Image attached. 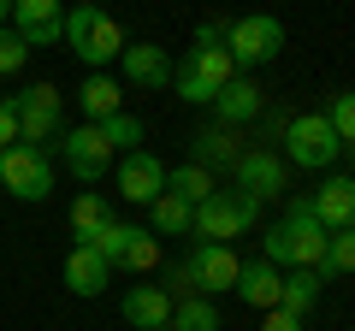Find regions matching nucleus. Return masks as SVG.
I'll return each mask as SVG.
<instances>
[{
    "mask_svg": "<svg viewBox=\"0 0 355 331\" xmlns=\"http://www.w3.org/2000/svg\"><path fill=\"white\" fill-rule=\"evenodd\" d=\"M326 237L331 231L314 219V202L308 195H284V219L279 225H266V237H261V255L272 260V267H320L326 260Z\"/></svg>",
    "mask_w": 355,
    "mask_h": 331,
    "instance_id": "f257e3e1",
    "label": "nucleus"
},
{
    "mask_svg": "<svg viewBox=\"0 0 355 331\" xmlns=\"http://www.w3.org/2000/svg\"><path fill=\"white\" fill-rule=\"evenodd\" d=\"M65 48H71L89 71H107V65L125 53V30H119L113 12H101V6H65Z\"/></svg>",
    "mask_w": 355,
    "mask_h": 331,
    "instance_id": "f03ea898",
    "label": "nucleus"
},
{
    "mask_svg": "<svg viewBox=\"0 0 355 331\" xmlns=\"http://www.w3.org/2000/svg\"><path fill=\"white\" fill-rule=\"evenodd\" d=\"M261 219V202L243 190H214L207 202H196V242H237L249 237V225Z\"/></svg>",
    "mask_w": 355,
    "mask_h": 331,
    "instance_id": "7ed1b4c3",
    "label": "nucleus"
},
{
    "mask_svg": "<svg viewBox=\"0 0 355 331\" xmlns=\"http://www.w3.org/2000/svg\"><path fill=\"white\" fill-rule=\"evenodd\" d=\"M231 77H237V65H231L225 48H190L184 65H172V95L190 101V107H214V95L225 89Z\"/></svg>",
    "mask_w": 355,
    "mask_h": 331,
    "instance_id": "20e7f679",
    "label": "nucleus"
},
{
    "mask_svg": "<svg viewBox=\"0 0 355 331\" xmlns=\"http://www.w3.org/2000/svg\"><path fill=\"white\" fill-rule=\"evenodd\" d=\"M0 190H12V202H48L53 195V148L36 142H12L0 154Z\"/></svg>",
    "mask_w": 355,
    "mask_h": 331,
    "instance_id": "39448f33",
    "label": "nucleus"
},
{
    "mask_svg": "<svg viewBox=\"0 0 355 331\" xmlns=\"http://www.w3.org/2000/svg\"><path fill=\"white\" fill-rule=\"evenodd\" d=\"M225 53L237 71H254V65H272L284 53V24L266 12H249V18H231L225 30Z\"/></svg>",
    "mask_w": 355,
    "mask_h": 331,
    "instance_id": "423d86ee",
    "label": "nucleus"
},
{
    "mask_svg": "<svg viewBox=\"0 0 355 331\" xmlns=\"http://www.w3.org/2000/svg\"><path fill=\"white\" fill-rule=\"evenodd\" d=\"M284 160H296L302 172H326V166L343 160V142L326 125V113H296L284 125Z\"/></svg>",
    "mask_w": 355,
    "mask_h": 331,
    "instance_id": "0eeeda50",
    "label": "nucleus"
},
{
    "mask_svg": "<svg viewBox=\"0 0 355 331\" xmlns=\"http://www.w3.org/2000/svg\"><path fill=\"white\" fill-rule=\"evenodd\" d=\"M231 172H237V190L254 195V202H284L291 195V160L272 148H243Z\"/></svg>",
    "mask_w": 355,
    "mask_h": 331,
    "instance_id": "6e6552de",
    "label": "nucleus"
},
{
    "mask_svg": "<svg viewBox=\"0 0 355 331\" xmlns=\"http://www.w3.org/2000/svg\"><path fill=\"white\" fill-rule=\"evenodd\" d=\"M60 160H65V172H71L77 184H101L119 154H113V142H107L101 125H77V130L60 136Z\"/></svg>",
    "mask_w": 355,
    "mask_h": 331,
    "instance_id": "1a4fd4ad",
    "label": "nucleus"
},
{
    "mask_svg": "<svg viewBox=\"0 0 355 331\" xmlns=\"http://www.w3.org/2000/svg\"><path fill=\"white\" fill-rule=\"evenodd\" d=\"M12 113H18V142H36V148H53L60 130V89L53 83H30L24 95H12Z\"/></svg>",
    "mask_w": 355,
    "mask_h": 331,
    "instance_id": "9d476101",
    "label": "nucleus"
},
{
    "mask_svg": "<svg viewBox=\"0 0 355 331\" xmlns=\"http://www.w3.org/2000/svg\"><path fill=\"white\" fill-rule=\"evenodd\" d=\"M113 190L125 195V202H137V207H148L154 195H166V166H160V154H148V148L119 154V160H113Z\"/></svg>",
    "mask_w": 355,
    "mask_h": 331,
    "instance_id": "9b49d317",
    "label": "nucleus"
},
{
    "mask_svg": "<svg viewBox=\"0 0 355 331\" xmlns=\"http://www.w3.org/2000/svg\"><path fill=\"white\" fill-rule=\"evenodd\" d=\"M184 267H190V278H196V290H202V296H219V290L237 284V267H243V260H237L231 242H196Z\"/></svg>",
    "mask_w": 355,
    "mask_h": 331,
    "instance_id": "f8f14e48",
    "label": "nucleus"
},
{
    "mask_svg": "<svg viewBox=\"0 0 355 331\" xmlns=\"http://www.w3.org/2000/svg\"><path fill=\"white\" fill-rule=\"evenodd\" d=\"M12 30L24 36V48H53V42H65V6L60 0H12Z\"/></svg>",
    "mask_w": 355,
    "mask_h": 331,
    "instance_id": "ddd939ff",
    "label": "nucleus"
},
{
    "mask_svg": "<svg viewBox=\"0 0 355 331\" xmlns=\"http://www.w3.org/2000/svg\"><path fill=\"white\" fill-rule=\"evenodd\" d=\"M119 71H125L130 89H166L172 83V60H166L160 42H125V53H119Z\"/></svg>",
    "mask_w": 355,
    "mask_h": 331,
    "instance_id": "4468645a",
    "label": "nucleus"
},
{
    "mask_svg": "<svg viewBox=\"0 0 355 331\" xmlns=\"http://www.w3.org/2000/svg\"><path fill=\"white\" fill-rule=\"evenodd\" d=\"M231 290L243 296V307H279V290H284V267H272L266 255H254V260H243L237 267V284Z\"/></svg>",
    "mask_w": 355,
    "mask_h": 331,
    "instance_id": "2eb2a0df",
    "label": "nucleus"
},
{
    "mask_svg": "<svg viewBox=\"0 0 355 331\" xmlns=\"http://www.w3.org/2000/svg\"><path fill=\"white\" fill-rule=\"evenodd\" d=\"M261 101H266V95L254 89V77H249V71H237L225 89L214 95V113H219V125L243 130V125H254V118H261Z\"/></svg>",
    "mask_w": 355,
    "mask_h": 331,
    "instance_id": "dca6fc26",
    "label": "nucleus"
},
{
    "mask_svg": "<svg viewBox=\"0 0 355 331\" xmlns=\"http://www.w3.org/2000/svg\"><path fill=\"white\" fill-rule=\"evenodd\" d=\"M119 307H125V319L137 331H166V325H172V296H166L160 284H130Z\"/></svg>",
    "mask_w": 355,
    "mask_h": 331,
    "instance_id": "f3484780",
    "label": "nucleus"
},
{
    "mask_svg": "<svg viewBox=\"0 0 355 331\" xmlns=\"http://www.w3.org/2000/svg\"><path fill=\"white\" fill-rule=\"evenodd\" d=\"M308 202H314V219H320L326 231L355 225V178H326L314 195H308Z\"/></svg>",
    "mask_w": 355,
    "mask_h": 331,
    "instance_id": "a211bd4d",
    "label": "nucleus"
},
{
    "mask_svg": "<svg viewBox=\"0 0 355 331\" xmlns=\"http://www.w3.org/2000/svg\"><path fill=\"white\" fill-rule=\"evenodd\" d=\"M237 154H243V142H237V130H231V125H202V130L190 136V160L207 166V172L237 166Z\"/></svg>",
    "mask_w": 355,
    "mask_h": 331,
    "instance_id": "6ab92c4d",
    "label": "nucleus"
},
{
    "mask_svg": "<svg viewBox=\"0 0 355 331\" xmlns=\"http://www.w3.org/2000/svg\"><path fill=\"white\" fill-rule=\"evenodd\" d=\"M107 260L95 255V249H83V242H71V255H65V290L71 296H101L107 290Z\"/></svg>",
    "mask_w": 355,
    "mask_h": 331,
    "instance_id": "aec40b11",
    "label": "nucleus"
},
{
    "mask_svg": "<svg viewBox=\"0 0 355 331\" xmlns=\"http://www.w3.org/2000/svg\"><path fill=\"white\" fill-rule=\"evenodd\" d=\"M77 107L89 113V125H101V118L125 113V89H119L107 71H89V77H83V89H77Z\"/></svg>",
    "mask_w": 355,
    "mask_h": 331,
    "instance_id": "412c9836",
    "label": "nucleus"
},
{
    "mask_svg": "<svg viewBox=\"0 0 355 331\" xmlns=\"http://www.w3.org/2000/svg\"><path fill=\"white\" fill-rule=\"evenodd\" d=\"M320 290H326L320 267H291V272H284V290H279V307H284V314H296V319H308V314H314V302H320Z\"/></svg>",
    "mask_w": 355,
    "mask_h": 331,
    "instance_id": "4be33fe9",
    "label": "nucleus"
},
{
    "mask_svg": "<svg viewBox=\"0 0 355 331\" xmlns=\"http://www.w3.org/2000/svg\"><path fill=\"white\" fill-rule=\"evenodd\" d=\"M119 272H154L160 267V237H154L148 225H130L125 242H119V255H113Z\"/></svg>",
    "mask_w": 355,
    "mask_h": 331,
    "instance_id": "5701e85b",
    "label": "nucleus"
},
{
    "mask_svg": "<svg viewBox=\"0 0 355 331\" xmlns=\"http://www.w3.org/2000/svg\"><path fill=\"white\" fill-rule=\"evenodd\" d=\"M148 213H154V231H160V237H190V231H196V207H190V202H178L172 190L154 195Z\"/></svg>",
    "mask_w": 355,
    "mask_h": 331,
    "instance_id": "b1692460",
    "label": "nucleus"
},
{
    "mask_svg": "<svg viewBox=\"0 0 355 331\" xmlns=\"http://www.w3.org/2000/svg\"><path fill=\"white\" fill-rule=\"evenodd\" d=\"M107 219H113V207H107V195H95V190H83L71 202V242H89L95 237V231L107 225Z\"/></svg>",
    "mask_w": 355,
    "mask_h": 331,
    "instance_id": "393cba45",
    "label": "nucleus"
},
{
    "mask_svg": "<svg viewBox=\"0 0 355 331\" xmlns=\"http://www.w3.org/2000/svg\"><path fill=\"white\" fill-rule=\"evenodd\" d=\"M166 190H172L178 202H190V207H196V202H207L219 184H214V172H207V166L190 160V166H178V172H166Z\"/></svg>",
    "mask_w": 355,
    "mask_h": 331,
    "instance_id": "a878e982",
    "label": "nucleus"
},
{
    "mask_svg": "<svg viewBox=\"0 0 355 331\" xmlns=\"http://www.w3.org/2000/svg\"><path fill=\"white\" fill-rule=\"evenodd\" d=\"M166 331H219V307L207 296H184V302H172V325Z\"/></svg>",
    "mask_w": 355,
    "mask_h": 331,
    "instance_id": "bb28decb",
    "label": "nucleus"
},
{
    "mask_svg": "<svg viewBox=\"0 0 355 331\" xmlns=\"http://www.w3.org/2000/svg\"><path fill=\"white\" fill-rule=\"evenodd\" d=\"M338 272H355V225H343V231H331V237H326L320 278H338Z\"/></svg>",
    "mask_w": 355,
    "mask_h": 331,
    "instance_id": "cd10ccee",
    "label": "nucleus"
},
{
    "mask_svg": "<svg viewBox=\"0 0 355 331\" xmlns=\"http://www.w3.org/2000/svg\"><path fill=\"white\" fill-rule=\"evenodd\" d=\"M326 125L338 130V142H343V148H355V89H338V95H331Z\"/></svg>",
    "mask_w": 355,
    "mask_h": 331,
    "instance_id": "c85d7f7f",
    "label": "nucleus"
},
{
    "mask_svg": "<svg viewBox=\"0 0 355 331\" xmlns=\"http://www.w3.org/2000/svg\"><path fill=\"white\" fill-rule=\"evenodd\" d=\"M101 130H107V142H113V154H130V148L142 142V118H130V113L101 118Z\"/></svg>",
    "mask_w": 355,
    "mask_h": 331,
    "instance_id": "c756f323",
    "label": "nucleus"
},
{
    "mask_svg": "<svg viewBox=\"0 0 355 331\" xmlns=\"http://www.w3.org/2000/svg\"><path fill=\"white\" fill-rule=\"evenodd\" d=\"M24 60H30L24 36H18L12 24H0V77H12V71H24Z\"/></svg>",
    "mask_w": 355,
    "mask_h": 331,
    "instance_id": "7c9ffc66",
    "label": "nucleus"
},
{
    "mask_svg": "<svg viewBox=\"0 0 355 331\" xmlns=\"http://www.w3.org/2000/svg\"><path fill=\"white\" fill-rule=\"evenodd\" d=\"M225 30H231V18H202L196 24V48H225Z\"/></svg>",
    "mask_w": 355,
    "mask_h": 331,
    "instance_id": "2f4dec72",
    "label": "nucleus"
},
{
    "mask_svg": "<svg viewBox=\"0 0 355 331\" xmlns=\"http://www.w3.org/2000/svg\"><path fill=\"white\" fill-rule=\"evenodd\" d=\"M18 142V113H12V101H0V154Z\"/></svg>",
    "mask_w": 355,
    "mask_h": 331,
    "instance_id": "473e14b6",
    "label": "nucleus"
},
{
    "mask_svg": "<svg viewBox=\"0 0 355 331\" xmlns=\"http://www.w3.org/2000/svg\"><path fill=\"white\" fill-rule=\"evenodd\" d=\"M261 331H302V319H296V314H284V307H266Z\"/></svg>",
    "mask_w": 355,
    "mask_h": 331,
    "instance_id": "72a5a7b5",
    "label": "nucleus"
},
{
    "mask_svg": "<svg viewBox=\"0 0 355 331\" xmlns=\"http://www.w3.org/2000/svg\"><path fill=\"white\" fill-rule=\"evenodd\" d=\"M0 24H12V0H0Z\"/></svg>",
    "mask_w": 355,
    "mask_h": 331,
    "instance_id": "f704fd0d",
    "label": "nucleus"
},
{
    "mask_svg": "<svg viewBox=\"0 0 355 331\" xmlns=\"http://www.w3.org/2000/svg\"><path fill=\"white\" fill-rule=\"evenodd\" d=\"M71 6H101V0H71Z\"/></svg>",
    "mask_w": 355,
    "mask_h": 331,
    "instance_id": "c9c22d12",
    "label": "nucleus"
}]
</instances>
